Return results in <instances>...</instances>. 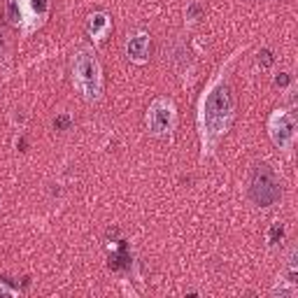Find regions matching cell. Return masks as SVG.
<instances>
[{
    "mask_svg": "<svg viewBox=\"0 0 298 298\" xmlns=\"http://www.w3.org/2000/svg\"><path fill=\"white\" fill-rule=\"evenodd\" d=\"M250 196L252 200L261 208H268L282 196V189H280V182L275 172H272L266 163L256 166L254 175H252V186H250Z\"/></svg>",
    "mask_w": 298,
    "mask_h": 298,
    "instance_id": "cell-1",
    "label": "cell"
},
{
    "mask_svg": "<svg viewBox=\"0 0 298 298\" xmlns=\"http://www.w3.org/2000/svg\"><path fill=\"white\" fill-rule=\"evenodd\" d=\"M233 112V100L226 86H217L210 94L208 102H205V124L210 126L212 133H222L226 128V124Z\"/></svg>",
    "mask_w": 298,
    "mask_h": 298,
    "instance_id": "cell-2",
    "label": "cell"
},
{
    "mask_svg": "<svg viewBox=\"0 0 298 298\" xmlns=\"http://www.w3.org/2000/svg\"><path fill=\"white\" fill-rule=\"evenodd\" d=\"M74 72H77V82L84 88V94L88 98L96 96V91H98V63H96V58H91L86 52H82L74 61Z\"/></svg>",
    "mask_w": 298,
    "mask_h": 298,
    "instance_id": "cell-3",
    "label": "cell"
},
{
    "mask_svg": "<svg viewBox=\"0 0 298 298\" xmlns=\"http://www.w3.org/2000/svg\"><path fill=\"white\" fill-rule=\"evenodd\" d=\"M270 133H272V140L280 144V147H286V144L294 140V133H296V119L294 114L289 112H280L275 119H272V126H270Z\"/></svg>",
    "mask_w": 298,
    "mask_h": 298,
    "instance_id": "cell-4",
    "label": "cell"
},
{
    "mask_svg": "<svg viewBox=\"0 0 298 298\" xmlns=\"http://www.w3.org/2000/svg\"><path fill=\"white\" fill-rule=\"evenodd\" d=\"M149 128L154 130V133H166L170 128V122H172V108H170V102L166 100H156L149 110Z\"/></svg>",
    "mask_w": 298,
    "mask_h": 298,
    "instance_id": "cell-5",
    "label": "cell"
},
{
    "mask_svg": "<svg viewBox=\"0 0 298 298\" xmlns=\"http://www.w3.org/2000/svg\"><path fill=\"white\" fill-rule=\"evenodd\" d=\"M128 56H133L136 61L147 58V38L144 35H136V38L128 40Z\"/></svg>",
    "mask_w": 298,
    "mask_h": 298,
    "instance_id": "cell-6",
    "label": "cell"
},
{
    "mask_svg": "<svg viewBox=\"0 0 298 298\" xmlns=\"http://www.w3.org/2000/svg\"><path fill=\"white\" fill-rule=\"evenodd\" d=\"M128 254H126V247L122 244V250H119V254H114V256L110 258V268H114V270H119V268H124V266H128Z\"/></svg>",
    "mask_w": 298,
    "mask_h": 298,
    "instance_id": "cell-7",
    "label": "cell"
},
{
    "mask_svg": "<svg viewBox=\"0 0 298 298\" xmlns=\"http://www.w3.org/2000/svg\"><path fill=\"white\" fill-rule=\"evenodd\" d=\"M105 24H108V16H105V14H94L91 21H88V30L94 35H98L102 28H105Z\"/></svg>",
    "mask_w": 298,
    "mask_h": 298,
    "instance_id": "cell-8",
    "label": "cell"
},
{
    "mask_svg": "<svg viewBox=\"0 0 298 298\" xmlns=\"http://www.w3.org/2000/svg\"><path fill=\"white\" fill-rule=\"evenodd\" d=\"M282 236H284V228H282V224H275L270 228V242L278 244L280 240H282Z\"/></svg>",
    "mask_w": 298,
    "mask_h": 298,
    "instance_id": "cell-9",
    "label": "cell"
},
{
    "mask_svg": "<svg viewBox=\"0 0 298 298\" xmlns=\"http://www.w3.org/2000/svg\"><path fill=\"white\" fill-rule=\"evenodd\" d=\"M30 7H33L35 14H44L47 12V0H30Z\"/></svg>",
    "mask_w": 298,
    "mask_h": 298,
    "instance_id": "cell-10",
    "label": "cell"
},
{
    "mask_svg": "<svg viewBox=\"0 0 298 298\" xmlns=\"http://www.w3.org/2000/svg\"><path fill=\"white\" fill-rule=\"evenodd\" d=\"M258 63H261L264 68H268V66H270V63H272V52H268V49H264V52L258 54Z\"/></svg>",
    "mask_w": 298,
    "mask_h": 298,
    "instance_id": "cell-11",
    "label": "cell"
},
{
    "mask_svg": "<svg viewBox=\"0 0 298 298\" xmlns=\"http://www.w3.org/2000/svg\"><path fill=\"white\" fill-rule=\"evenodd\" d=\"M54 126L58 130H66V128H70V116H58V119H56L54 122Z\"/></svg>",
    "mask_w": 298,
    "mask_h": 298,
    "instance_id": "cell-12",
    "label": "cell"
},
{
    "mask_svg": "<svg viewBox=\"0 0 298 298\" xmlns=\"http://www.w3.org/2000/svg\"><path fill=\"white\" fill-rule=\"evenodd\" d=\"M200 12H203V10H200V5H191L189 12H186V16H189V19H198V16H200Z\"/></svg>",
    "mask_w": 298,
    "mask_h": 298,
    "instance_id": "cell-13",
    "label": "cell"
},
{
    "mask_svg": "<svg viewBox=\"0 0 298 298\" xmlns=\"http://www.w3.org/2000/svg\"><path fill=\"white\" fill-rule=\"evenodd\" d=\"M289 80H292V77H289L286 72H282V74L275 77V84H278V86H284V84H289Z\"/></svg>",
    "mask_w": 298,
    "mask_h": 298,
    "instance_id": "cell-14",
    "label": "cell"
},
{
    "mask_svg": "<svg viewBox=\"0 0 298 298\" xmlns=\"http://www.w3.org/2000/svg\"><path fill=\"white\" fill-rule=\"evenodd\" d=\"M10 19L12 21H19V12H16V2H10Z\"/></svg>",
    "mask_w": 298,
    "mask_h": 298,
    "instance_id": "cell-15",
    "label": "cell"
}]
</instances>
